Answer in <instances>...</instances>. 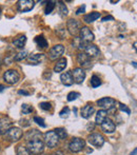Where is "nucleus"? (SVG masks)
Returning <instances> with one entry per match:
<instances>
[{
    "label": "nucleus",
    "instance_id": "1",
    "mask_svg": "<svg viewBox=\"0 0 137 155\" xmlns=\"http://www.w3.org/2000/svg\"><path fill=\"white\" fill-rule=\"evenodd\" d=\"M27 149L31 154L38 155L44 150V143L41 138H34L27 141Z\"/></svg>",
    "mask_w": 137,
    "mask_h": 155
},
{
    "label": "nucleus",
    "instance_id": "2",
    "mask_svg": "<svg viewBox=\"0 0 137 155\" xmlns=\"http://www.w3.org/2000/svg\"><path fill=\"white\" fill-rule=\"evenodd\" d=\"M23 132L21 131L20 128L17 127H12L5 132V138H8L11 141H17L22 137Z\"/></svg>",
    "mask_w": 137,
    "mask_h": 155
},
{
    "label": "nucleus",
    "instance_id": "3",
    "mask_svg": "<svg viewBox=\"0 0 137 155\" xmlns=\"http://www.w3.org/2000/svg\"><path fill=\"white\" fill-rule=\"evenodd\" d=\"M84 146H86V141L83 139L79 138V137H74L71 140V143H70L69 149L73 153H78V152H80L83 149Z\"/></svg>",
    "mask_w": 137,
    "mask_h": 155
},
{
    "label": "nucleus",
    "instance_id": "4",
    "mask_svg": "<svg viewBox=\"0 0 137 155\" xmlns=\"http://www.w3.org/2000/svg\"><path fill=\"white\" fill-rule=\"evenodd\" d=\"M58 140H59V138L54 131H49L44 134V141L43 143L47 145V147L51 148V149L55 148L58 145Z\"/></svg>",
    "mask_w": 137,
    "mask_h": 155
},
{
    "label": "nucleus",
    "instance_id": "5",
    "mask_svg": "<svg viewBox=\"0 0 137 155\" xmlns=\"http://www.w3.org/2000/svg\"><path fill=\"white\" fill-rule=\"evenodd\" d=\"M3 79H4V81L8 82V84H15L19 81L20 75H19L18 72H16L15 70H8L6 72H4Z\"/></svg>",
    "mask_w": 137,
    "mask_h": 155
},
{
    "label": "nucleus",
    "instance_id": "6",
    "mask_svg": "<svg viewBox=\"0 0 137 155\" xmlns=\"http://www.w3.org/2000/svg\"><path fill=\"white\" fill-rule=\"evenodd\" d=\"M97 104L104 111L112 110V109H114L115 106H116V100L111 97H103V98H101V99L97 100Z\"/></svg>",
    "mask_w": 137,
    "mask_h": 155
},
{
    "label": "nucleus",
    "instance_id": "7",
    "mask_svg": "<svg viewBox=\"0 0 137 155\" xmlns=\"http://www.w3.org/2000/svg\"><path fill=\"white\" fill-rule=\"evenodd\" d=\"M88 141L92 146H94V147L101 148L104 143V137L101 134H99V133H93V134L89 135Z\"/></svg>",
    "mask_w": 137,
    "mask_h": 155
},
{
    "label": "nucleus",
    "instance_id": "8",
    "mask_svg": "<svg viewBox=\"0 0 137 155\" xmlns=\"http://www.w3.org/2000/svg\"><path fill=\"white\" fill-rule=\"evenodd\" d=\"M79 35H80V40L84 41L86 43H90L91 41H93L95 39L94 34L91 32V30L88 27H82L79 31Z\"/></svg>",
    "mask_w": 137,
    "mask_h": 155
},
{
    "label": "nucleus",
    "instance_id": "9",
    "mask_svg": "<svg viewBox=\"0 0 137 155\" xmlns=\"http://www.w3.org/2000/svg\"><path fill=\"white\" fill-rule=\"evenodd\" d=\"M64 52V47L62 45H57L55 47H53L51 50H50L49 53V58L51 60H56L58 58L61 57V55Z\"/></svg>",
    "mask_w": 137,
    "mask_h": 155
},
{
    "label": "nucleus",
    "instance_id": "10",
    "mask_svg": "<svg viewBox=\"0 0 137 155\" xmlns=\"http://www.w3.org/2000/svg\"><path fill=\"white\" fill-rule=\"evenodd\" d=\"M67 28H68L70 34L72 36H76V35L79 34V31H80V23L78 22L76 19H70L67 23Z\"/></svg>",
    "mask_w": 137,
    "mask_h": 155
},
{
    "label": "nucleus",
    "instance_id": "11",
    "mask_svg": "<svg viewBox=\"0 0 137 155\" xmlns=\"http://www.w3.org/2000/svg\"><path fill=\"white\" fill-rule=\"evenodd\" d=\"M35 2L31 0H20L17 2V8L20 12H30L34 8Z\"/></svg>",
    "mask_w": 137,
    "mask_h": 155
},
{
    "label": "nucleus",
    "instance_id": "12",
    "mask_svg": "<svg viewBox=\"0 0 137 155\" xmlns=\"http://www.w3.org/2000/svg\"><path fill=\"white\" fill-rule=\"evenodd\" d=\"M83 50H84V54H86L89 58L97 57V56L100 54L98 48H97L95 45H91V43H88V45L84 47Z\"/></svg>",
    "mask_w": 137,
    "mask_h": 155
},
{
    "label": "nucleus",
    "instance_id": "13",
    "mask_svg": "<svg viewBox=\"0 0 137 155\" xmlns=\"http://www.w3.org/2000/svg\"><path fill=\"white\" fill-rule=\"evenodd\" d=\"M72 76H73V80L76 84H82L84 78H86V72L81 68H76L72 72Z\"/></svg>",
    "mask_w": 137,
    "mask_h": 155
},
{
    "label": "nucleus",
    "instance_id": "14",
    "mask_svg": "<svg viewBox=\"0 0 137 155\" xmlns=\"http://www.w3.org/2000/svg\"><path fill=\"white\" fill-rule=\"evenodd\" d=\"M77 61H78V63H79V64L81 65L82 68H86V69H89V68H91V65H92L91 58H89L84 53L78 54ZM82 68H81V69H82Z\"/></svg>",
    "mask_w": 137,
    "mask_h": 155
},
{
    "label": "nucleus",
    "instance_id": "15",
    "mask_svg": "<svg viewBox=\"0 0 137 155\" xmlns=\"http://www.w3.org/2000/svg\"><path fill=\"white\" fill-rule=\"evenodd\" d=\"M13 121L8 117H2L0 118V133L1 134H5V132L10 128H12Z\"/></svg>",
    "mask_w": 137,
    "mask_h": 155
},
{
    "label": "nucleus",
    "instance_id": "16",
    "mask_svg": "<svg viewBox=\"0 0 137 155\" xmlns=\"http://www.w3.org/2000/svg\"><path fill=\"white\" fill-rule=\"evenodd\" d=\"M100 126H101V129H103V132L104 133H109V134L113 133L115 131V129H116L115 124L113 123V120H111L110 118H106V120H104L103 123L100 124Z\"/></svg>",
    "mask_w": 137,
    "mask_h": 155
},
{
    "label": "nucleus",
    "instance_id": "17",
    "mask_svg": "<svg viewBox=\"0 0 137 155\" xmlns=\"http://www.w3.org/2000/svg\"><path fill=\"white\" fill-rule=\"evenodd\" d=\"M94 112H95L94 107L91 106V104H86V106L81 109V111H80V115H81V117H83V118L88 119L94 114Z\"/></svg>",
    "mask_w": 137,
    "mask_h": 155
},
{
    "label": "nucleus",
    "instance_id": "18",
    "mask_svg": "<svg viewBox=\"0 0 137 155\" xmlns=\"http://www.w3.org/2000/svg\"><path fill=\"white\" fill-rule=\"evenodd\" d=\"M44 58V55L43 54H30L28 55L27 60L30 64H39Z\"/></svg>",
    "mask_w": 137,
    "mask_h": 155
},
{
    "label": "nucleus",
    "instance_id": "19",
    "mask_svg": "<svg viewBox=\"0 0 137 155\" xmlns=\"http://www.w3.org/2000/svg\"><path fill=\"white\" fill-rule=\"evenodd\" d=\"M60 80H61V82L64 84V86L67 87H70L72 86V84H74V80H73V76H72V73L71 72H66V73L61 74V76H60Z\"/></svg>",
    "mask_w": 137,
    "mask_h": 155
},
{
    "label": "nucleus",
    "instance_id": "20",
    "mask_svg": "<svg viewBox=\"0 0 137 155\" xmlns=\"http://www.w3.org/2000/svg\"><path fill=\"white\" fill-rule=\"evenodd\" d=\"M41 136H42V134H41L40 131L36 130V129H33V130L29 131V132L25 134V139L28 140H30V139H34V138H41Z\"/></svg>",
    "mask_w": 137,
    "mask_h": 155
},
{
    "label": "nucleus",
    "instance_id": "21",
    "mask_svg": "<svg viewBox=\"0 0 137 155\" xmlns=\"http://www.w3.org/2000/svg\"><path fill=\"white\" fill-rule=\"evenodd\" d=\"M67 64H68V63H67L66 58H61L59 61H57V63L55 64V67H54V72H56V73L62 72L64 69H66Z\"/></svg>",
    "mask_w": 137,
    "mask_h": 155
},
{
    "label": "nucleus",
    "instance_id": "22",
    "mask_svg": "<svg viewBox=\"0 0 137 155\" xmlns=\"http://www.w3.org/2000/svg\"><path fill=\"white\" fill-rule=\"evenodd\" d=\"M106 118H108V112L104 110H99L96 114V124H101Z\"/></svg>",
    "mask_w": 137,
    "mask_h": 155
},
{
    "label": "nucleus",
    "instance_id": "23",
    "mask_svg": "<svg viewBox=\"0 0 137 155\" xmlns=\"http://www.w3.org/2000/svg\"><path fill=\"white\" fill-rule=\"evenodd\" d=\"M99 17H100V13L93 12V13H91V14L86 15L83 20H84V22H86V23H91V22H93V21L96 20V19H98Z\"/></svg>",
    "mask_w": 137,
    "mask_h": 155
},
{
    "label": "nucleus",
    "instance_id": "24",
    "mask_svg": "<svg viewBox=\"0 0 137 155\" xmlns=\"http://www.w3.org/2000/svg\"><path fill=\"white\" fill-rule=\"evenodd\" d=\"M25 42H27V37L24 36V35H21V36H19L18 38H16L14 41H13V45H15L16 48H23L25 45Z\"/></svg>",
    "mask_w": 137,
    "mask_h": 155
},
{
    "label": "nucleus",
    "instance_id": "25",
    "mask_svg": "<svg viewBox=\"0 0 137 155\" xmlns=\"http://www.w3.org/2000/svg\"><path fill=\"white\" fill-rule=\"evenodd\" d=\"M35 42L37 43L39 48H42V49H45L47 47V41L43 36H37L35 38Z\"/></svg>",
    "mask_w": 137,
    "mask_h": 155
},
{
    "label": "nucleus",
    "instance_id": "26",
    "mask_svg": "<svg viewBox=\"0 0 137 155\" xmlns=\"http://www.w3.org/2000/svg\"><path fill=\"white\" fill-rule=\"evenodd\" d=\"M54 132L56 133V135H57L58 138H59V139H64L67 136H68L66 129H64V128H57V129H55V130H54Z\"/></svg>",
    "mask_w": 137,
    "mask_h": 155
},
{
    "label": "nucleus",
    "instance_id": "27",
    "mask_svg": "<svg viewBox=\"0 0 137 155\" xmlns=\"http://www.w3.org/2000/svg\"><path fill=\"white\" fill-rule=\"evenodd\" d=\"M101 84V81H100V78L96 75H93L92 78H91V86L92 88H97Z\"/></svg>",
    "mask_w": 137,
    "mask_h": 155
},
{
    "label": "nucleus",
    "instance_id": "28",
    "mask_svg": "<svg viewBox=\"0 0 137 155\" xmlns=\"http://www.w3.org/2000/svg\"><path fill=\"white\" fill-rule=\"evenodd\" d=\"M59 13H60V16L61 17H64L68 15V8L66 6V4L64 2H59Z\"/></svg>",
    "mask_w": 137,
    "mask_h": 155
},
{
    "label": "nucleus",
    "instance_id": "29",
    "mask_svg": "<svg viewBox=\"0 0 137 155\" xmlns=\"http://www.w3.org/2000/svg\"><path fill=\"white\" fill-rule=\"evenodd\" d=\"M27 57H28V52L27 51H21V52H19L17 55H15L14 59L16 60V61H21V60H23Z\"/></svg>",
    "mask_w": 137,
    "mask_h": 155
},
{
    "label": "nucleus",
    "instance_id": "30",
    "mask_svg": "<svg viewBox=\"0 0 137 155\" xmlns=\"http://www.w3.org/2000/svg\"><path fill=\"white\" fill-rule=\"evenodd\" d=\"M21 111H22V114H30V113L33 112V107L29 106L27 104H23L22 107H21Z\"/></svg>",
    "mask_w": 137,
    "mask_h": 155
},
{
    "label": "nucleus",
    "instance_id": "31",
    "mask_svg": "<svg viewBox=\"0 0 137 155\" xmlns=\"http://www.w3.org/2000/svg\"><path fill=\"white\" fill-rule=\"evenodd\" d=\"M17 155H31V153L28 151V149L25 147L18 146V148H17Z\"/></svg>",
    "mask_w": 137,
    "mask_h": 155
},
{
    "label": "nucleus",
    "instance_id": "32",
    "mask_svg": "<svg viewBox=\"0 0 137 155\" xmlns=\"http://www.w3.org/2000/svg\"><path fill=\"white\" fill-rule=\"evenodd\" d=\"M55 2L54 1H50V2H47V8H45V14L47 15H49V14H51L52 12H53V10L55 8Z\"/></svg>",
    "mask_w": 137,
    "mask_h": 155
},
{
    "label": "nucleus",
    "instance_id": "33",
    "mask_svg": "<svg viewBox=\"0 0 137 155\" xmlns=\"http://www.w3.org/2000/svg\"><path fill=\"white\" fill-rule=\"evenodd\" d=\"M34 121L38 124V126H40L41 128H45V127H47V124H44V120H43L42 118H40V117H38V116L34 117Z\"/></svg>",
    "mask_w": 137,
    "mask_h": 155
},
{
    "label": "nucleus",
    "instance_id": "34",
    "mask_svg": "<svg viewBox=\"0 0 137 155\" xmlns=\"http://www.w3.org/2000/svg\"><path fill=\"white\" fill-rule=\"evenodd\" d=\"M79 97V93L77 92H71L68 94V101H73Z\"/></svg>",
    "mask_w": 137,
    "mask_h": 155
},
{
    "label": "nucleus",
    "instance_id": "35",
    "mask_svg": "<svg viewBox=\"0 0 137 155\" xmlns=\"http://www.w3.org/2000/svg\"><path fill=\"white\" fill-rule=\"evenodd\" d=\"M69 114H70V109L68 108V107L64 108L61 111H60V113H59L60 117H62V118H64V117H68Z\"/></svg>",
    "mask_w": 137,
    "mask_h": 155
},
{
    "label": "nucleus",
    "instance_id": "36",
    "mask_svg": "<svg viewBox=\"0 0 137 155\" xmlns=\"http://www.w3.org/2000/svg\"><path fill=\"white\" fill-rule=\"evenodd\" d=\"M39 107H40L42 110H44V111H49V110H51L52 109V106H51V104L50 102H41L40 104H39Z\"/></svg>",
    "mask_w": 137,
    "mask_h": 155
},
{
    "label": "nucleus",
    "instance_id": "37",
    "mask_svg": "<svg viewBox=\"0 0 137 155\" xmlns=\"http://www.w3.org/2000/svg\"><path fill=\"white\" fill-rule=\"evenodd\" d=\"M119 109H120L122 112H126L127 114H131V110H130L129 108H128L126 104H119Z\"/></svg>",
    "mask_w": 137,
    "mask_h": 155
},
{
    "label": "nucleus",
    "instance_id": "38",
    "mask_svg": "<svg viewBox=\"0 0 137 155\" xmlns=\"http://www.w3.org/2000/svg\"><path fill=\"white\" fill-rule=\"evenodd\" d=\"M19 124H20L23 128H25V127H30V124H31L29 123L28 119H20V120H19Z\"/></svg>",
    "mask_w": 137,
    "mask_h": 155
},
{
    "label": "nucleus",
    "instance_id": "39",
    "mask_svg": "<svg viewBox=\"0 0 137 155\" xmlns=\"http://www.w3.org/2000/svg\"><path fill=\"white\" fill-rule=\"evenodd\" d=\"M84 11H86V5H84V4H82V5L80 6L77 11H76V14H77V15L82 14V13H84Z\"/></svg>",
    "mask_w": 137,
    "mask_h": 155
},
{
    "label": "nucleus",
    "instance_id": "40",
    "mask_svg": "<svg viewBox=\"0 0 137 155\" xmlns=\"http://www.w3.org/2000/svg\"><path fill=\"white\" fill-rule=\"evenodd\" d=\"M94 128H95V124L94 123H89L88 124V126H86V129H88V131H93L94 130Z\"/></svg>",
    "mask_w": 137,
    "mask_h": 155
},
{
    "label": "nucleus",
    "instance_id": "41",
    "mask_svg": "<svg viewBox=\"0 0 137 155\" xmlns=\"http://www.w3.org/2000/svg\"><path fill=\"white\" fill-rule=\"evenodd\" d=\"M18 94H20V95H27V96L30 95V93L28 92V91H24V90H20L18 92Z\"/></svg>",
    "mask_w": 137,
    "mask_h": 155
},
{
    "label": "nucleus",
    "instance_id": "42",
    "mask_svg": "<svg viewBox=\"0 0 137 155\" xmlns=\"http://www.w3.org/2000/svg\"><path fill=\"white\" fill-rule=\"evenodd\" d=\"M113 17L112 16H106V17H103V21H108V20H113Z\"/></svg>",
    "mask_w": 137,
    "mask_h": 155
},
{
    "label": "nucleus",
    "instance_id": "43",
    "mask_svg": "<svg viewBox=\"0 0 137 155\" xmlns=\"http://www.w3.org/2000/svg\"><path fill=\"white\" fill-rule=\"evenodd\" d=\"M53 155H64V153H62L61 151H57L56 153H54Z\"/></svg>",
    "mask_w": 137,
    "mask_h": 155
},
{
    "label": "nucleus",
    "instance_id": "44",
    "mask_svg": "<svg viewBox=\"0 0 137 155\" xmlns=\"http://www.w3.org/2000/svg\"><path fill=\"white\" fill-rule=\"evenodd\" d=\"M4 90V86H2V84H0V92H2V91Z\"/></svg>",
    "mask_w": 137,
    "mask_h": 155
},
{
    "label": "nucleus",
    "instance_id": "45",
    "mask_svg": "<svg viewBox=\"0 0 137 155\" xmlns=\"http://www.w3.org/2000/svg\"><path fill=\"white\" fill-rule=\"evenodd\" d=\"M136 152H137V150H136V149H134V151L132 152V153L130 154V155H136Z\"/></svg>",
    "mask_w": 137,
    "mask_h": 155
},
{
    "label": "nucleus",
    "instance_id": "46",
    "mask_svg": "<svg viewBox=\"0 0 137 155\" xmlns=\"http://www.w3.org/2000/svg\"><path fill=\"white\" fill-rule=\"evenodd\" d=\"M0 15H1V8H0Z\"/></svg>",
    "mask_w": 137,
    "mask_h": 155
},
{
    "label": "nucleus",
    "instance_id": "47",
    "mask_svg": "<svg viewBox=\"0 0 137 155\" xmlns=\"http://www.w3.org/2000/svg\"><path fill=\"white\" fill-rule=\"evenodd\" d=\"M0 134H1V133H0Z\"/></svg>",
    "mask_w": 137,
    "mask_h": 155
}]
</instances>
